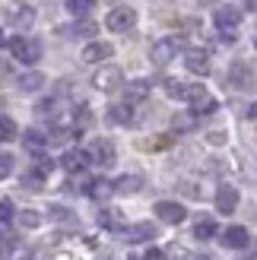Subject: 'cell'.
<instances>
[{"instance_id":"2e32d148","label":"cell","mask_w":257,"mask_h":260,"mask_svg":"<svg viewBox=\"0 0 257 260\" xmlns=\"http://www.w3.org/2000/svg\"><path fill=\"white\" fill-rule=\"evenodd\" d=\"M216 206H219V213H235V206H238V190L235 187H229V184H222L219 190H216Z\"/></svg>"},{"instance_id":"d590c367","label":"cell","mask_w":257,"mask_h":260,"mask_svg":"<svg viewBox=\"0 0 257 260\" xmlns=\"http://www.w3.org/2000/svg\"><path fill=\"white\" fill-rule=\"evenodd\" d=\"M184 260H213V257H207V254H187Z\"/></svg>"},{"instance_id":"ab89813d","label":"cell","mask_w":257,"mask_h":260,"mask_svg":"<svg viewBox=\"0 0 257 260\" xmlns=\"http://www.w3.org/2000/svg\"><path fill=\"white\" fill-rule=\"evenodd\" d=\"M254 48H257V38H254Z\"/></svg>"},{"instance_id":"4fadbf2b","label":"cell","mask_w":257,"mask_h":260,"mask_svg":"<svg viewBox=\"0 0 257 260\" xmlns=\"http://www.w3.org/2000/svg\"><path fill=\"white\" fill-rule=\"evenodd\" d=\"M86 165H89V152H86V149H67V152L60 155V168H67L70 175L83 172Z\"/></svg>"},{"instance_id":"f546056e","label":"cell","mask_w":257,"mask_h":260,"mask_svg":"<svg viewBox=\"0 0 257 260\" xmlns=\"http://www.w3.org/2000/svg\"><path fill=\"white\" fill-rule=\"evenodd\" d=\"M146 92H149V83L146 80H137V83L127 86V95H131V99H143Z\"/></svg>"},{"instance_id":"9a60e30c","label":"cell","mask_w":257,"mask_h":260,"mask_svg":"<svg viewBox=\"0 0 257 260\" xmlns=\"http://www.w3.org/2000/svg\"><path fill=\"white\" fill-rule=\"evenodd\" d=\"M232 86H235V89H251V86H254V70H251V63H245V60L232 63Z\"/></svg>"},{"instance_id":"cb8c5ba5","label":"cell","mask_w":257,"mask_h":260,"mask_svg":"<svg viewBox=\"0 0 257 260\" xmlns=\"http://www.w3.org/2000/svg\"><path fill=\"white\" fill-rule=\"evenodd\" d=\"M10 140H16V121L0 114V143H10Z\"/></svg>"},{"instance_id":"83f0119b","label":"cell","mask_w":257,"mask_h":260,"mask_svg":"<svg viewBox=\"0 0 257 260\" xmlns=\"http://www.w3.org/2000/svg\"><path fill=\"white\" fill-rule=\"evenodd\" d=\"M95 29H99V25H95L92 19H80V22L70 29V35H86V38H89V35H95Z\"/></svg>"},{"instance_id":"4316f807","label":"cell","mask_w":257,"mask_h":260,"mask_svg":"<svg viewBox=\"0 0 257 260\" xmlns=\"http://www.w3.org/2000/svg\"><path fill=\"white\" fill-rule=\"evenodd\" d=\"M19 225L22 229H38V225H42V216H38L35 210H22L19 213Z\"/></svg>"},{"instance_id":"8d00e7d4","label":"cell","mask_w":257,"mask_h":260,"mask_svg":"<svg viewBox=\"0 0 257 260\" xmlns=\"http://www.w3.org/2000/svg\"><path fill=\"white\" fill-rule=\"evenodd\" d=\"M245 7L248 10H257V0H245Z\"/></svg>"},{"instance_id":"ba28073f","label":"cell","mask_w":257,"mask_h":260,"mask_svg":"<svg viewBox=\"0 0 257 260\" xmlns=\"http://www.w3.org/2000/svg\"><path fill=\"white\" fill-rule=\"evenodd\" d=\"M134 22H137V13L131 7H118V10H111L108 13V19L105 25L111 32H127V29H134Z\"/></svg>"},{"instance_id":"1f68e13d","label":"cell","mask_w":257,"mask_h":260,"mask_svg":"<svg viewBox=\"0 0 257 260\" xmlns=\"http://www.w3.org/2000/svg\"><path fill=\"white\" fill-rule=\"evenodd\" d=\"M165 146H172V134H162V137L146 143V149H165Z\"/></svg>"},{"instance_id":"603a6c76","label":"cell","mask_w":257,"mask_h":260,"mask_svg":"<svg viewBox=\"0 0 257 260\" xmlns=\"http://www.w3.org/2000/svg\"><path fill=\"white\" fill-rule=\"evenodd\" d=\"M16 83H19L22 92H35V89H42V86H45V76L38 73V70H29V73H22Z\"/></svg>"},{"instance_id":"5b68a950","label":"cell","mask_w":257,"mask_h":260,"mask_svg":"<svg viewBox=\"0 0 257 260\" xmlns=\"http://www.w3.org/2000/svg\"><path fill=\"white\" fill-rule=\"evenodd\" d=\"M86 152H89V162H95V165H111V162H114V155H118V152H114V143L105 140V137L92 140Z\"/></svg>"},{"instance_id":"52a82bcc","label":"cell","mask_w":257,"mask_h":260,"mask_svg":"<svg viewBox=\"0 0 257 260\" xmlns=\"http://www.w3.org/2000/svg\"><path fill=\"white\" fill-rule=\"evenodd\" d=\"M7 22L10 25H16V29H29V25L35 22V10L29 7V4H10L7 7Z\"/></svg>"},{"instance_id":"6da1fadb","label":"cell","mask_w":257,"mask_h":260,"mask_svg":"<svg viewBox=\"0 0 257 260\" xmlns=\"http://www.w3.org/2000/svg\"><path fill=\"white\" fill-rule=\"evenodd\" d=\"M7 48H10V54H13V57L22 60V63H29V67L42 60V45H38L35 38L16 35V38H10V42H7Z\"/></svg>"},{"instance_id":"d6986e66","label":"cell","mask_w":257,"mask_h":260,"mask_svg":"<svg viewBox=\"0 0 257 260\" xmlns=\"http://www.w3.org/2000/svg\"><path fill=\"white\" fill-rule=\"evenodd\" d=\"M111 184H114V193H137L140 187H143V178L140 175H124L118 181H111Z\"/></svg>"},{"instance_id":"8992f818","label":"cell","mask_w":257,"mask_h":260,"mask_svg":"<svg viewBox=\"0 0 257 260\" xmlns=\"http://www.w3.org/2000/svg\"><path fill=\"white\" fill-rule=\"evenodd\" d=\"M184 63H187V70L197 73V76H210V70H213L210 51H207V48H190L187 54H184Z\"/></svg>"},{"instance_id":"7402d4cb","label":"cell","mask_w":257,"mask_h":260,"mask_svg":"<svg viewBox=\"0 0 257 260\" xmlns=\"http://www.w3.org/2000/svg\"><path fill=\"white\" fill-rule=\"evenodd\" d=\"M22 143H25V149L29 152H42L48 146V137L42 134V130H25L22 134Z\"/></svg>"},{"instance_id":"b9f144b4","label":"cell","mask_w":257,"mask_h":260,"mask_svg":"<svg viewBox=\"0 0 257 260\" xmlns=\"http://www.w3.org/2000/svg\"><path fill=\"white\" fill-rule=\"evenodd\" d=\"M131 260H134V257H131Z\"/></svg>"},{"instance_id":"ffe728a7","label":"cell","mask_w":257,"mask_h":260,"mask_svg":"<svg viewBox=\"0 0 257 260\" xmlns=\"http://www.w3.org/2000/svg\"><path fill=\"white\" fill-rule=\"evenodd\" d=\"M108 121H111V124H134V108L127 105V102H121V105H111V108H108Z\"/></svg>"},{"instance_id":"5bb4252c","label":"cell","mask_w":257,"mask_h":260,"mask_svg":"<svg viewBox=\"0 0 257 260\" xmlns=\"http://www.w3.org/2000/svg\"><path fill=\"white\" fill-rule=\"evenodd\" d=\"M114 54V48L108 45V42H89L86 48H83V60L86 63H99V60H108Z\"/></svg>"},{"instance_id":"277c9868","label":"cell","mask_w":257,"mask_h":260,"mask_svg":"<svg viewBox=\"0 0 257 260\" xmlns=\"http://www.w3.org/2000/svg\"><path fill=\"white\" fill-rule=\"evenodd\" d=\"M121 83H124L121 67H102V70H95V76H92V86L99 89V92H114Z\"/></svg>"},{"instance_id":"30bf717a","label":"cell","mask_w":257,"mask_h":260,"mask_svg":"<svg viewBox=\"0 0 257 260\" xmlns=\"http://www.w3.org/2000/svg\"><path fill=\"white\" fill-rule=\"evenodd\" d=\"M197 92H200V86H190L184 80H165V95L175 102H190Z\"/></svg>"},{"instance_id":"4dcf8cb0","label":"cell","mask_w":257,"mask_h":260,"mask_svg":"<svg viewBox=\"0 0 257 260\" xmlns=\"http://www.w3.org/2000/svg\"><path fill=\"white\" fill-rule=\"evenodd\" d=\"M51 168H54V162H51V159H45V155H42V159H35V168H32V172H35L38 178L45 181V178L51 175Z\"/></svg>"},{"instance_id":"d6a6232c","label":"cell","mask_w":257,"mask_h":260,"mask_svg":"<svg viewBox=\"0 0 257 260\" xmlns=\"http://www.w3.org/2000/svg\"><path fill=\"white\" fill-rule=\"evenodd\" d=\"M10 172H13V155L4 152V155H0V178H7Z\"/></svg>"},{"instance_id":"484cf974","label":"cell","mask_w":257,"mask_h":260,"mask_svg":"<svg viewBox=\"0 0 257 260\" xmlns=\"http://www.w3.org/2000/svg\"><path fill=\"white\" fill-rule=\"evenodd\" d=\"M92 4H95V0H67V10L73 13V16H80V19H83L86 13L92 10Z\"/></svg>"},{"instance_id":"e575fe53","label":"cell","mask_w":257,"mask_h":260,"mask_svg":"<svg viewBox=\"0 0 257 260\" xmlns=\"http://www.w3.org/2000/svg\"><path fill=\"white\" fill-rule=\"evenodd\" d=\"M143 260H169V257H165V251H159V248H149L143 254Z\"/></svg>"},{"instance_id":"e0dca14e","label":"cell","mask_w":257,"mask_h":260,"mask_svg":"<svg viewBox=\"0 0 257 260\" xmlns=\"http://www.w3.org/2000/svg\"><path fill=\"white\" fill-rule=\"evenodd\" d=\"M83 190L92 200H105V197H111V193H114V184H111V181H105V178H92V181H86Z\"/></svg>"},{"instance_id":"44dd1931","label":"cell","mask_w":257,"mask_h":260,"mask_svg":"<svg viewBox=\"0 0 257 260\" xmlns=\"http://www.w3.org/2000/svg\"><path fill=\"white\" fill-rule=\"evenodd\" d=\"M216 232H219V222H216V219L200 216V219H197V225H194V238L207 241V238H213V235H216Z\"/></svg>"},{"instance_id":"7a4b0ae2","label":"cell","mask_w":257,"mask_h":260,"mask_svg":"<svg viewBox=\"0 0 257 260\" xmlns=\"http://www.w3.org/2000/svg\"><path fill=\"white\" fill-rule=\"evenodd\" d=\"M213 22H216V29L222 32V42L232 45L235 42V29H238V22H241V10L238 7H219V10L213 13Z\"/></svg>"},{"instance_id":"60d3db41","label":"cell","mask_w":257,"mask_h":260,"mask_svg":"<svg viewBox=\"0 0 257 260\" xmlns=\"http://www.w3.org/2000/svg\"><path fill=\"white\" fill-rule=\"evenodd\" d=\"M0 105H4V99H0Z\"/></svg>"},{"instance_id":"3957f363","label":"cell","mask_w":257,"mask_h":260,"mask_svg":"<svg viewBox=\"0 0 257 260\" xmlns=\"http://www.w3.org/2000/svg\"><path fill=\"white\" fill-rule=\"evenodd\" d=\"M178 51H181V38H162V42L152 45L149 57H152V63H156V67H165V63L175 60Z\"/></svg>"},{"instance_id":"f1b7e54d","label":"cell","mask_w":257,"mask_h":260,"mask_svg":"<svg viewBox=\"0 0 257 260\" xmlns=\"http://www.w3.org/2000/svg\"><path fill=\"white\" fill-rule=\"evenodd\" d=\"M13 216H16V210H13V203L10 200H0V229L10 225L13 222Z\"/></svg>"},{"instance_id":"8fae6325","label":"cell","mask_w":257,"mask_h":260,"mask_svg":"<svg viewBox=\"0 0 257 260\" xmlns=\"http://www.w3.org/2000/svg\"><path fill=\"white\" fill-rule=\"evenodd\" d=\"M216 108H219V102H216L207 89H200V92L190 99V114H194V118H207V114H213Z\"/></svg>"},{"instance_id":"74e56055","label":"cell","mask_w":257,"mask_h":260,"mask_svg":"<svg viewBox=\"0 0 257 260\" xmlns=\"http://www.w3.org/2000/svg\"><path fill=\"white\" fill-rule=\"evenodd\" d=\"M7 45V38H4V32H0V48H4Z\"/></svg>"},{"instance_id":"ac0fdd59","label":"cell","mask_w":257,"mask_h":260,"mask_svg":"<svg viewBox=\"0 0 257 260\" xmlns=\"http://www.w3.org/2000/svg\"><path fill=\"white\" fill-rule=\"evenodd\" d=\"M124 235H127V241H149L152 235H156V225H152V222H137V225H131V229H127L124 232Z\"/></svg>"},{"instance_id":"7c38bea8","label":"cell","mask_w":257,"mask_h":260,"mask_svg":"<svg viewBox=\"0 0 257 260\" xmlns=\"http://www.w3.org/2000/svg\"><path fill=\"white\" fill-rule=\"evenodd\" d=\"M222 244H226V248H232V251L248 248V244H251L248 229H245V225H232V229H226V232H222Z\"/></svg>"},{"instance_id":"d4e9b609","label":"cell","mask_w":257,"mask_h":260,"mask_svg":"<svg viewBox=\"0 0 257 260\" xmlns=\"http://www.w3.org/2000/svg\"><path fill=\"white\" fill-rule=\"evenodd\" d=\"M99 222L105 225V229H111V232H118V229H124V222H121V213H114V210H105L99 216Z\"/></svg>"},{"instance_id":"9c48e42d","label":"cell","mask_w":257,"mask_h":260,"mask_svg":"<svg viewBox=\"0 0 257 260\" xmlns=\"http://www.w3.org/2000/svg\"><path fill=\"white\" fill-rule=\"evenodd\" d=\"M156 216L162 219V222H169V225H181L184 219H187V210L181 203H172V200H159L156 203Z\"/></svg>"},{"instance_id":"f35d334b","label":"cell","mask_w":257,"mask_h":260,"mask_svg":"<svg viewBox=\"0 0 257 260\" xmlns=\"http://www.w3.org/2000/svg\"><path fill=\"white\" fill-rule=\"evenodd\" d=\"M7 73V63H0V76H4Z\"/></svg>"},{"instance_id":"836d02e7","label":"cell","mask_w":257,"mask_h":260,"mask_svg":"<svg viewBox=\"0 0 257 260\" xmlns=\"http://www.w3.org/2000/svg\"><path fill=\"white\" fill-rule=\"evenodd\" d=\"M51 213H54V219H60V222H73V219H76V216H73L70 210H60V206H54V210H51Z\"/></svg>"}]
</instances>
